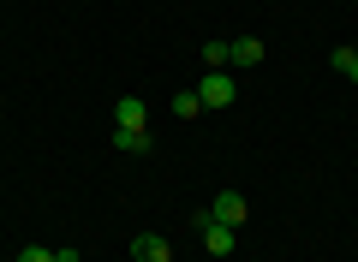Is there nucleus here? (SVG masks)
Here are the masks:
<instances>
[{"label":"nucleus","instance_id":"f257e3e1","mask_svg":"<svg viewBox=\"0 0 358 262\" xmlns=\"http://www.w3.org/2000/svg\"><path fill=\"white\" fill-rule=\"evenodd\" d=\"M233 96H239V84L227 72H203V84H197V101L203 108H233Z\"/></svg>","mask_w":358,"mask_h":262},{"label":"nucleus","instance_id":"f03ea898","mask_svg":"<svg viewBox=\"0 0 358 262\" xmlns=\"http://www.w3.org/2000/svg\"><path fill=\"white\" fill-rule=\"evenodd\" d=\"M209 214H215L221 226H245L251 221V203H245V191H221V197L209 203Z\"/></svg>","mask_w":358,"mask_h":262},{"label":"nucleus","instance_id":"7ed1b4c3","mask_svg":"<svg viewBox=\"0 0 358 262\" xmlns=\"http://www.w3.org/2000/svg\"><path fill=\"white\" fill-rule=\"evenodd\" d=\"M114 125H126V131H150V108H143V96H120L114 101Z\"/></svg>","mask_w":358,"mask_h":262},{"label":"nucleus","instance_id":"20e7f679","mask_svg":"<svg viewBox=\"0 0 358 262\" xmlns=\"http://www.w3.org/2000/svg\"><path fill=\"white\" fill-rule=\"evenodd\" d=\"M131 262H173V245L162 233H138L131 238Z\"/></svg>","mask_w":358,"mask_h":262},{"label":"nucleus","instance_id":"39448f33","mask_svg":"<svg viewBox=\"0 0 358 262\" xmlns=\"http://www.w3.org/2000/svg\"><path fill=\"white\" fill-rule=\"evenodd\" d=\"M203 245H209V256H233V245H239V226H221L215 214L203 221Z\"/></svg>","mask_w":358,"mask_h":262},{"label":"nucleus","instance_id":"423d86ee","mask_svg":"<svg viewBox=\"0 0 358 262\" xmlns=\"http://www.w3.org/2000/svg\"><path fill=\"white\" fill-rule=\"evenodd\" d=\"M263 42H257V36H233V54H227V66H263Z\"/></svg>","mask_w":358,"mask_h":262},{"label":"nucleus","instance_id":"0eeeda50","mask_svg":"<svg viewBox=\"0 0 358 262\" xmlns=\"http://www.w3.org/2000/svg\"><path fill=\"white\" fill-rule=\"evenodd\" d=\"M114 150H126V155H143V150H150V131H126V125H114Z\"/></svg>","mask_w":358,"mask_h":262},{"label":"nucleus","instance_id":"6e6552de","mask_svg":"<svg viewBox=\"0 0 358 262\" xmlns=\"http://www.w3.org/2000/svg\"><path fill=\"white\" fill-rule=\"evenodd\" d=\"M227 54H233V42H227V36H209V42H203V60H209V72H221V66H227Z\"/></svg>","mask_w":358,"mask_h":262},{"label":"nucleus","instance_id":"1a4fd4ad","mask_svg":"<svg viewBox=\"0 0 358 262\" xmlns=\"http://www.w3.org/2000/svg\"><path fill=\"white\" fill-rule=\"evenodd\" d=\"M173 113H179V119H197V113H203V101H197V89H179V96H173Z\"/></svg>","mask_w":358,"mask_h":262},{"label":"nucleus","instance_id":"9d476101","mask_svg":"<svg viewBox=\"0 0 358 262\" xmlns=\"http://www.w3.org/2000/svg\"><path fill=\"white\" fill-rule=\"evenodd\" d=\"M334 72H341V78H352V84H358V54H352V48H334Z\"/></svg>","mask_w":358,"mask_h":262},{"label":"nucleus","instance_id":"9b49d317","mask_svg":"<svg viewBox=\"0 0 358 262\" xmlns=\"http://www.w3.org/2000/svg\"><path fill=\"white\" fill-rule=\"evenodd\" d=\"M18 262H54V250H42V245H30V250H18Z\"/></svg>","mask_w":358,"mask_h":262},{"label":"nucleus","instance_id":"f8f14e48","mask_svg":"<svg viewBox=\"0 0 358 262\" xmlns=\"http://www.w3.org/2000/svg\"><path fill=\"white\" fill-rule=\"evenodd\" d=\"M54 262H78V250H54Z\"/></svg>","mask_w":358,"mask_h":262},{"label":"nucleus","instance_id":"ddd939ff","mask_svg":"<svg viewBox=\"0 0 358 262\" xmlns=\"http://www.w3.org/2000/svg\"><path fill=\"white\" fill-rule=\"evenodd\" d=\"M352 54H358V42H352Z\"/></svg>","mask_w":358,"mask_h":262}]
</instances>
